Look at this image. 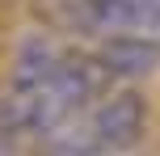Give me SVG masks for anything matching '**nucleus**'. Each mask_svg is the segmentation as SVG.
Masks as SVG:
<instances>
[{
  "instance_id": "nucleus-1",
  "label": "nucleus",
  "mask_w": 160,
  "mask_h": 156,
  "mask_svg": "<svg viewBox=\"0 0 160 156\" xmlns=\"http://www.w3.org/2000/svg\"><path fill=\"white\" fill-rule=\"evenodd\" d=\"M148 131V101L135 89H114L88 110H80L68 127H59L42 148L47 156H118L139 143Z\"/></svg>"
},
{
  "instance_id": "nucleus-2",
  "label": "nucleus",
  "mask_w": 160,
  "mask_h": 156,
  "mask_svg": "<svg viewBox=\"0 0 160 156\" xmlns=\"http://www.w3.org/2000/svg\"><path fill=\"white\" fill-rule=\"evenodd\" d=\"M72 30L101 38H143L160 42V0H55Z\"/></svg>"
},
{
  "instance_id": "nucleus-3",
  "label": "nucleus",
  "mask_w": 160,
  "mask_h": 156,
  "mask_svg": "<svg viewBox=\"0 0 160 156\" xmlns=\"http://www.w3.org/2000/svg\"><path fill=\"white\" fill-rule=\"evenodd\" d=\"M97 68H101L105 80H139V76H152L160 68V42H143V38H101L88 51Z\"/></svg>"
}]
</instances>
